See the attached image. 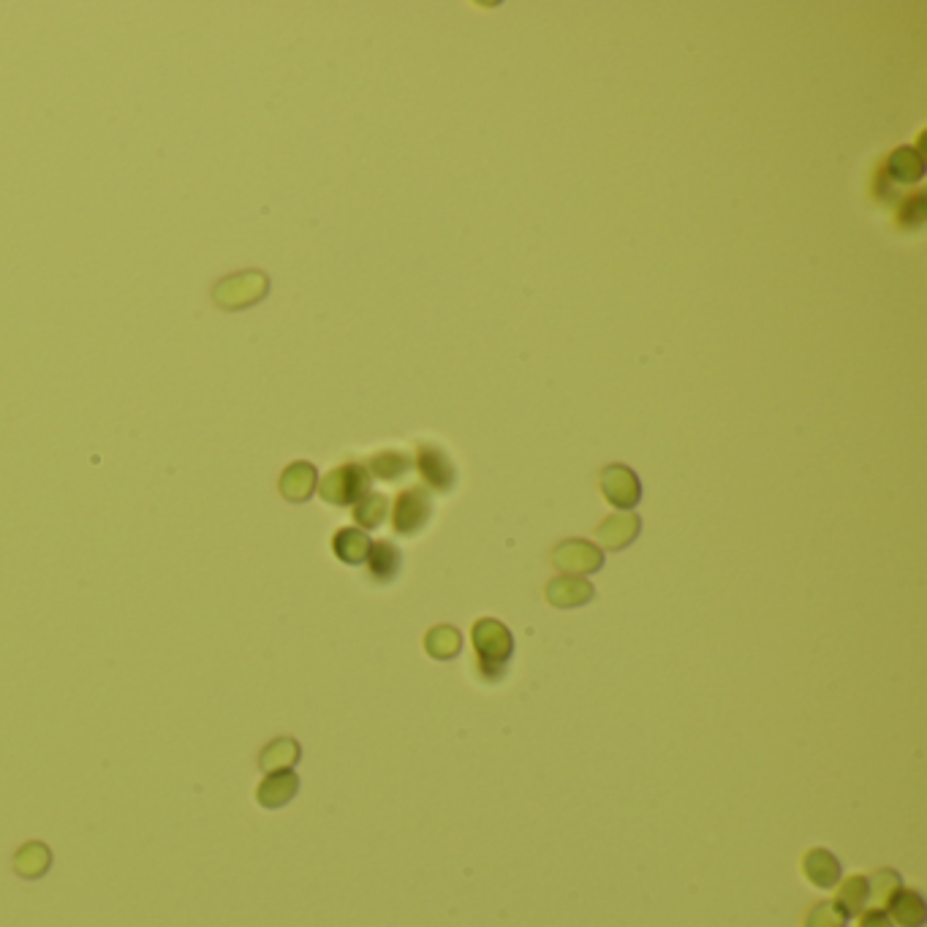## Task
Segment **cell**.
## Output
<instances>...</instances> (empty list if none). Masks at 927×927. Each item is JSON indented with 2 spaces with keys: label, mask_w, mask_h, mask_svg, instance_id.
Returning a JSON list of instances; mask_svg holds the SVG:
<instances>
[{
  "label": "cell",
  "mask_w": 927,
  "mask_h": 927,
  "mask_svg": "<svg viewBox=\"0 0 927 927\" xmlns=\"http://www.w3.org/2000/svg\"><path fill=\"white\" fill-rule=\"evenodd\" d=\"M476 650V667L484 680H501L509 667V658L514 656V639L512 631L503 626L501 620L482 618L476 620L474 631H471Z\"/></svg>",
  "instance_id": "cell-1"
},
{
  "label": "cell",
  "mask_w": 927,
  "mask_h": 927,
  "mask_svg": "<svg viewBox=\"0 0 927 927\" xmlns=\"http://www.w3.org/2000/svg\"><path fill=\"white\" fill-rule=\"evenodd\" d=\"M297 756H300V748L291 743V740H281V743L272 745L270 754L264 756V764H267V770H275V764H278V767H289Z\"/></svg>",
  "instance_id": "cell-23"
},
{
  "label": "cell",
  "mask_w": 927,
  "mask_h": 927,
  "mask_svg": "<svg viewBox=\"0 0 927 927\" xmlns=\"http://www.w3.org/2000/svg\"><path fill=\"white\" fill-rule=\"evenodd\" d=\"M846 922H849V914L835 900H824L819 906H813L811 914L805 917V927H846Z\"/></svg>",
  "instance_id": "cell-22"
},
{
  "label": "cell",
  "mask_w": 927,
  "mask_h": 927,
  "mask_svg": "<svg viewBox=\"0 0 927 927\" xmlns=\"http://www.w3.org/2000/svg\"><path fill=\"white\" fill-rule=\"evenodd\" d=\"M411 468H414V460H411L408 454L395 452V449H387V452L370 457V463H367V474L378 476V479H384V482H397V479H403L406 474H411Z\"/></svg>",
  "instance_id": "cell-13"
},
{
  "label": "cell",
  "mask_w": 927,
  "mask_h": 927,
  "mask_svg": "<svg viewBox=\"0 0 927 927\" xmlns=\"http://www.w3.org/2000/svg\"><path fill=\"white\" fill-rule=\"evenodd\" d=\"M860 927H895L884 908H868L860 914Z\"/></svg>",
  "instance_id": "cell-25"
},
{
  "label": "cell",
  "mask_w": 927,
  "mask_h": 927,
  "mask_svg": "<svg viewBox=\"0 0 927 927\" xmlns=\"http://www.w3.org/2000/svg\"><path fill=\"white\" fill-rule=\"evenodd\" d=\"M889 919H895L900 927H922L927 919L925 900L914 889L900 887L895 898L889 900Z\"/></svg>",
  "instance_id": "cell-10"
},
{
  "label": "cell",
  "mask_w": 927,
  "mask_h": 927,
  "mask_svg": "<svg viewBox=\"0 0 927 927\" xmlns=\"http://www.w3.org/2000/svg\"><path fill=\"white\" fill-rule=\"evenodd\" d=\"M370 544H373V541L367 539L365 531H357V528H343V531L335 533V541H332L335 555L346 563L367 561Z\"/></svg>",
  "instance_id": "cell-15"
},
{
  "label": "cell",
  "mask_w": 927,
  "mask_h": 927,
  "mask_svg": "<svg viewBox=\"0 0 927 927\" xmlns=\"http://www.w3.org/2000/svg\"><path fill=\"white\" fill-rule=\"evenodd\" d=\"M387 509H389L387 495L367 493L362 501L354 503V520H357L365 531H370V528H378V525L384 522Z\"/></svg>",
  "instance_id": "cell-18"
},
{
  "label": "cell",
  "mask_w": 927,
  "mask_h": 927,
  "mask_svg": "<svg viewBox=\"0 0 927 927\" xmlns=\"http://www.w3.org/2000/svg\"><path fill=\"white\" fill-rule=\"evenodd\" d=\"M433 514V503L430 495L422 487H411L397 495L395 512H392V528L400 536H416V533L425 528Z\"/></svg>",
  "instance_id": "cell-3"
},
{
  "label": "cell",
  "mask_w": 927,
  "mask_h": 927,
  "mask_svg": "<svg viewBox=\"0 0 927 927\" xmlns=\"http://www.w3.org/2000/svg\"><path fill=\"white\" fill-rule=\"evenodd\" d=\"M313 487H316V468H313V465L297 463L291 465L289 471L283 474L281 490L291 501H305V498L313 493Z\"/></svg>",
  "instance_id": "cell-16"
},
{
  "label": "cell",
  "mask_w": 927,
  "mask_h": 927,
  "mask_svg": "<svg viewBox=\"0 0 927 927\" xmlns=\"http://www.w3.org/2000/svg\"><path fill=\"white\" fill-rule=\"evenodd\" d=\"M639 528H642V520L634 512L609 514L607 520L596 528V539L607 550H623V547H628L631 541L637 539Z\"/></svg>",
  "instance_id": "cell-7"
},
{
  "label": "cell",
  "mask_w": 927,
  "mask_h": 927,
  "mask_svg": "<svg viewBox=\"0 0 927 927\" xmlns=\"http://www.w3.org/2000/svg\"><path fill=\"white\" fill-rule=\"evenodd\" d=\"M593 585L588 580H582V577H555V580L547 585V601H550L552 607H561V609H571V607H582V604H588L593 599Z\"/></svg>",
  "instance_id": "cell-9"
},
{
  "label": "cell",
  "mask_w": 927,
  "mask_h": 927,
  "mask_svg": "<svg viewBox=\"0 0 927 927\" xmlns=\"http://www.w3.org/2000/svg\"><path fill=\"white\" fill-rule=\"evenodd\" d=\"M14 865H17V873L25 879H39L41 873L49 868V851L41 843H30L17 854Z\"/></svg>",
  "instance_id": "cell-21"
},
{
  "label": "cell",
  "mask_w": 927,
  "mask_h": 927,
  "mask_svg": "<svg viewBox=\"0 0 927 927\" xmlns=\"http://www.w3.org/2000/svg\"><path fill=\"white\" fill-rule=\"evenodd\" d=\"M367 493H370V474H367L365 465L357 463L340 465L321 482V498L329 503H338V506L362 501Z\"/></svg>",
  "instance_id": "cell-2"
},
{
  "label": "cell",
  "mask_w": 927,
  "mask_h": 927,
  "mask_svg": "<svg viewBox=\"0 0 927 927\" xmlns=\"http://www.w3.org/2000/svg\"><path fill=\"white\" fill-rule=\"evenodd\" d=\"M294 792H297V778H294V775H291V773L272 775L270 781L261 783L259 800L264 802V805L275 808V805H283L286 800H291V797H294Z\"/></svg>",
  "instance_id": "cell-19"
},
{
  "label": "cell",
  "mask_w": 927,
  "mask_h": 927,
  "mask_svg": "<svg viewBox=\"0 0 927 927\" xmlns=\"http://www.w3.org/2000/svg\"><path fill=\"white\" fill-rule=\"evenodd\" d=\"M802 873L813 887L832 889L841 881V862L827 849H811L802 860Z\"/></svg>",
  "instance_id": "cell-8"
},
{
  "label": "cell",
  "mask_w": 927,
  "mask_h": 927,
  "mask_svg": "<svg viewBox=\"0 0 927 927\" xmlns=\"http://www.w3.org/2000/svg\"><path fill=\"white\" fill-rule=\"evenodd\" d=\"M367 566H370L373 580L392 582L400 571V550L392 541H376L370 544V552H367Z\"/></svg>",
  "instance_id": "cell-12"
},
{
  "label": "cell",
  "mask_w": 927,
  "mask_h": 927,
  "mask_svg": "<svg viewBox=\"0 0 927 927\" xmlns=\"http://www.w3.org/2000/svg\"><path fill=\"white\" fill-rule=\"evenodd\" d=\"M425 650L435 661H449L463 650V637L454 626H435L427 631Z\"/></svg>",
  "instance_id": "cell-14"
},
{
  "label": "cell",
  "mask_w": 927,
  "mask_h": 927,
  "mask_svg": "<svg viewBox=\"0 0 927 927\" xmlns=\"http://www.w3.org/2000/svg\"><path fill=\"white\" fill-rule=\"evenodd\" d=\"M887 174L895 183H917L919 177L925 174V158H922V153L914 150V147H898L895 153L889 155Z\"/></svg>",
  "instance_id": "cell-11"
},
{
  "label": "cell",
  "mask_w": 927,
  "mask_h": 927,
  "mask_svg": "<svg viewBox=\"0 0 927 927\" xmlns=\"http://www.w3.org/2000/svg\"><path fill=\"white\" fill-rule=\"evenodd\" d=\"M870 900V889H868V879L865 876H851L841 884L838 889V895H835V903L846 911V914H862V908L868 906Z\"/></svg>",
  "instance_id": "cell-17"
},
{
  "label": "cell",
  "mask_w": 927,
  "mask_h": 927,
  "mask_svg": "<svg viewBox=\"0 0 927 927\" xmlns=\"http://www.w3.org/2000/svg\"><path fill=\"white\" fill-rule=\"evenodd\" d=\"M868 889V903H873V908H887L889 900L895 898V892L900 889V876L895 870H879V873H873L868 879Z\"/></svg>",
  "instance_id": "cell-20"
},
{
  "label": "cell",
  "mask_w": 927,
  "mask_h": 927,
  "mask_svg": "<svg viewBox=\"0 0 927 927\" xmlns=\"http://www.w3.org/2000/svg\"><path fill=\"white\" fill-rule=\"evenodd\" d=\"M550 561L555 569L569 571V577H582V574H593L604 566V552L590 541L566 539L552 550Z\"/></svg>",
  "instance_id": "cell-4"
},
{
  "label": "cell",
  "mask_w": 927,
  "mask_h": 927,
  "mask_svg": "<svg viewBox=\"0 0 927 927\" xmlns=\"http://www.w3.org/2000/svg\"><path fill=\"white\" fill-rule=\"evenodd\" d=\"M416 468L435 493H449L454 487V465L438 446L419 444L416 446Z\"/></svg>",
  "instance_id": "cell-6"
},
{
  "label": "cell",
  "mask_w": 927,
  "mask_h": 927,
  "mask_svg": "<svg viewBox=\"0 0 927 927\" xmlns=\"http://www.w3.org/2000/svg\"><path fill=\"white\" fill-rule=\"evenodd\" d=\"M925 218H927V202H925V196H922V194L911 196V199H908V202L903 204V213H900V221L906 223V226H914V229H919V226L925 223Z\"/></svg>",
  "instance_id": "cell-24"
},
{
  "label": "cell",
  "mask_w": 927,
  "mask_h": 927,
  "mask_svg": "<svg viewBox=\"0 0 927 927\" xmlns=\"http://www.w3.org/2000/svg\"><path fill=\"white\" fill-rule=\"evenodd\" d=\"M601 493L612 506H618L620 512H631L642 498V484L628 465L615 463L601 471Z\"/></svg>",
  "instance_id": "cell-5"
}]
</instances>
